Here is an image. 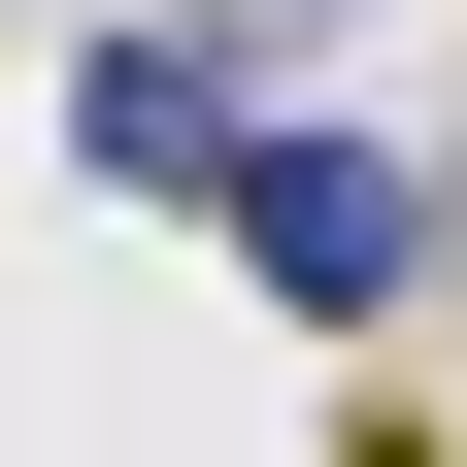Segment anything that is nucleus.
I'll list each match as a JSON object with an SVG mask.
<instances>
[{
    "label": "nucleus",
    "instance_id": "obj_1",
    "mask_svg": "<svg viewBox=\"0 0 467 467\" xmlns=\"http://www.w3.org/2000/svg\"><path fill=\"white\" fill-rule=\"evenodd\" d=\"M234 301L400 334V301H434V167H400V134H267V167H234Z\"/></svg>",
    "mask_w": 467,
    "mask_h": 467
}]
</instances>
